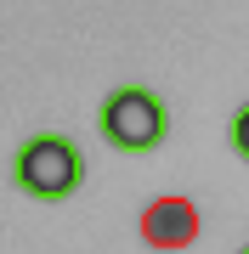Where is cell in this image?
<instances>
[{
	"label": "cell",
	"mask_w": 249,
	"mask_h": 254,
	"mask_svg": "<svg viewBox=\"0 0 249 254\" xmlns=\"http://www.w3.org/2000/svg\"><path fill=\"white\" fill-rule=\"evenodd\" d=\"M11 181H17V192H28V198H40V203H63V198H74L80 181H85V158H80V147L68 136L46 130V136H28L17 147Z\"/></svg>",
	"instance_id": "cell-1"
},
{
	"label": "cell",
	"mask_w": 249,
	"mask_h": 254,
	"mask_svg": "<svg viewBox=\"0 0 249 254\" xmlns=\"http://www.w3.org/2000/svg\"><path fill=\"white\" fill-rule=\"evenodd\" d=\"M96 130L108 147L119 153H153L159 141L170 136V113L148 85H119V91L102 96V113H96Z\"/></svg>",
	"instance_id": "cell-2"
},
{
	"label": "cell",
	"mask_w": 249,
	"mask_h": 254,
	"mask_svg": "<svg viewBox=\"0 0 249 254\" xmlns=\"http://www.w3.org/2000/svg\"><path fill=\"white\" fill-rule=\"evenodd\" d=\"M142 237H148L153 249H181L198 237V209L193 198H153L142 209Z\"/></svg>",
	"instance_id": "cell-3"
},
{
	"label": "cell",
	"mask_w": 249,
	"mask_h": 254,
	"mask_svg": "<svg viewBox=\"0 0 249 254\" xmlns=\"http://www.w3.org/2000/svg\"><path fill=\"white\" fill-rule=\"evenodd\" d=\"M227 141H232V153H238L244 164H249V102L238 113H232V125H227Z\"/></svg>",
	"instance_id": "cell-4"
},
{
	"label": "cell",
	"mask_w": 249,
	"mask_h": 254,
	"mask_svg": "<svg viewBox=\"0 0 249 254\" xmlns=\"http://www.w3.org/2000/svg\"><path fill=\"white\" fill-rule=\"evenodd\" d=\"M238 254H249V243H244V249H238Z\"/></svg>",
	"instance_id": "cell-5"
}]
</instances>
